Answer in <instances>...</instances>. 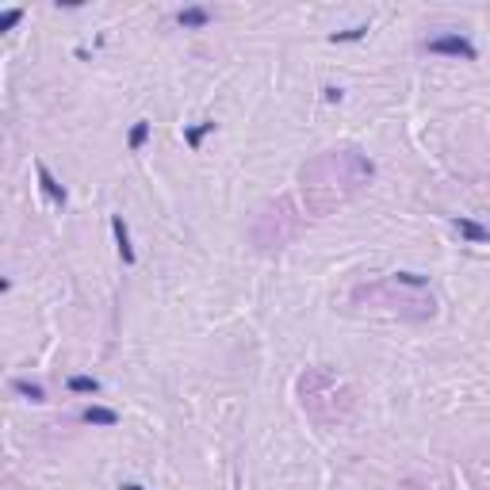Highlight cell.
Here are the masks:
<instances>
[{
  "label": "cell",
  "instance_id": "8",
  "mask_svg": "<svg viewBox=\"0 0 490 490\" xmlns=\"http://www.w3.org/2000/svg\"><path fill=\"white\" fill-rule=\"evenodd\" d=\"M150 131H153V123H146V119H138V123L131 126V134H126V150L131 153H138L146 142H150Z\"/></svg>",
  "mask_w": 490,
  "mask_h": 490
},
{
  "label": "cell",
  "instance_id": "12",
  "mask_svg": "<svg viewBox=\"0 0 490 490\" xmlns=\"http://www.w3.org/2000/svg\"><path fill=\"white\" fill-rule=\"evenodd\" d=\"M395 283H402V288H425V276H417V272H395Z\"/></svg>",
  "mask_w": 490,
  "mask_h": 490
},
{
  "label": "cell",
  "instance_id": "5",
  "mask_svg": "<svg viewBox=\"0 0 490 490\" xmlns=\"http://www.w3.org/2000/svg\"><path fill=\"white\" fill-rule=\"evenodd\" d=\"M81 422L84 425H100V429H115L119 414H115V410H108V406H84L81 410Z\"/></svg>",
  "mask_w": 490,
  "mask_h": 490
},
{
  "label": "cell",
  "instance_id": "4",
  "mask_svg": "<svg viewBox=\"0 0 490 490\" xmlns=\"http://www.w3.org/2000/svg\"><path fill=\"white\" fill-rule=\"evenodd\" d=\"M111 234H115V245H119L123 265H134V261H138V253H134V245H131V230H126L123 215H111Z\"/></svg>",
  "mask_w": 490,
  "mask_h": 490
},
{
  "label": "cell",
  "instance_id": "10",
  "mask_svg": "<svg viewBox=\"0 0 490 490\" xmlns=\"http://www.w3.org/2000/svg\"><path fill=\"white\" fill-rule=\"evenodd\" d=\"M12 387H16V395H23V399H31V402H46V390L31 379H16Z\"/></svg>",
  "mask_w": 490,
  "mask_h": 490
},
{
  "label": "cell",
  "instance_id": "14",
  "mask_svg": "<svg viewBox=\"0 0 490 490\" xmlns=\"http://www.w3.org/2000/svg\"><path fill=\"white\" fill-rule=\"evenodd\" d=\"M326 100L337 104V100H341V88H333V84H330V88H326Z\"/></svg>",
  "mask_w": 490,
  "mask_h": 490
},
{
  "label": "cell",
  "instance_id": "2",
  "mask_svg": "<svg viewBox=\"0 0 490 490\" xmlns=\"http://www.w3.org/2000/svg\"><path fill=\"white\" fill-rule=\"evenodd\" d=\"M35 176H39V188H42V196H46L50 203H58V207H66V200H69L66 184H58V176H54L50 169L42 165V161L35 165Z\"/></svg>",
  "mask_w": 490,
  "mask_h": 490
},
{
  "label": "cell",
  "instance_id": "9",
  "mask_svg": "<svg viewBox=\"0 0 490 490\" xmlns=\"http://www.w3.org/2000/svg\"><path fill=\"white\" fill-rule=\"evenodd\" d=\"M73 395H96L100 390V379H92V375H69V383H66Z\"/></svg>",
  "mask_w": 490,
  "mask_h": 490
},
{
  "label": "cell",
  "instance_id": "6",
  "mask_svg": "<svg viewBox=\"0 0 490 490\" xmlns=\"http://www.w3.org/2000/svg\"><path fill=\"white\" fill-rule=\"evenodd\" d=\"M176 23H180L184 31H203V27L211 23V12L191 4V8H180V12H176Z\"/></svg>",
  "mask_w": 490,
  "mask_h": 490
},
{
  "label": "cell",
  "instance_id": "7",
  "mask_svg": "<svg viewBox=\"0 0 490 490\" xmlns=\"http://www.w3.org/2000/svg\"><path fill=\"white\" fill-rule=\"evenodd\" d=\"M215 131V119H200L196 126H184V142H188V150H200L203 138Z\"/></svg>",
  "mask_w": 490,
  "mask_h": 490
},
{
  "label": "cell",
  "instance_id": "11",
  "mask_svg": "<svg viewBox=\"0 0 490 490\" xmlns=\"http://www.w3.org/2000/svg\"><path fill=\"white\" fill-rule=\"evenodd\" d=\"M364 35H368V23H357V27H349V31H333L330 42H360Z\"/></svg>",
  "mask_w": 490,
  "mask_h": 490
},
{
  "label": "cell",
  "instance_id": "15",
  "mask_svg": "<svg viewBox=\"0 0 490 490\" xmlns=\"http://www.w3.org/2000/svg\"><path fill=\"white\" fill-rule=\"evenodd\" d=\"M119 490H146V487H138V482H123Z\"/></svg>",
  "mask_w": 490,
  "mask_h": 490
},
{
  "label": "cell",
  "instance_id": "13",
  "mask_svg": "<svg viewBox=\"0 0 490 490\" xmlns=\"http://www.w3.org/2000/svg\"><path fill=\"white\" fill-rule=\"evenodd\" d=\"M23 19V8H8V12H0V31H12V27Z\"/></svg>",
  "mask_w": 490,
  "mask_h": 490
},
{
  "label": "cell",
  "instance_id": "1",
  "mask_svg": "<svg viewBox=\"0 0 490 490\" xmlns=\"http://www.w3.org/2000/svg\"><path fill=\"white\" fill-rule=\"evenodd\" d=\"M425 50H429V54H449V58H464V62H475V58H479L475 42H471V39H464L460 31L433 35V39H425Z\"/></svg>",
  "mask_w": 490,
  "mask_h": 490
},
{
  "label": "cell",
  "instance_id": "3",
  "mask_svg": "<svg viewBox=\"0 0 490 490\" xmlns=\"http://www.w3.org/2000/svg\"><path fill=\"white\" fill-rule=\"evenodd\" d=\"M452 230H456L464 241H471V245H487V241H490V226L475 223V218H467V215L452 218Z\"/></svg>",
  "mask_w": 490,
  "mask_h": 490
}]
</instances>
